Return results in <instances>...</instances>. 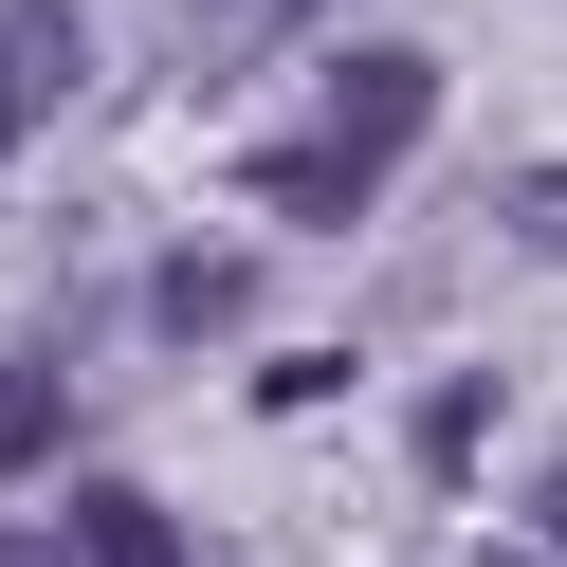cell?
<instances>
[{"instance_id": "cell-2", "label": "cell", "mask_w": 567, "mask_h": 567, "mask_svg": "<svg viewBox=\"0 0 567 567\" xmlns=\"http://www.w3.org/2000/svg\"><path fill=\"white\" fill-rule=\"evenodd\" d=\"M330 111H348V128H330L348 165L421 147V111H440V55H403V38H348V55H330Z\"/></svg>"}, {"instance_id": "cell-3", "label": "cell", "mask_w": 567, "mask_h": 567, "mask_svg": "<svg viewBox=\"0 0 567 567\" xmlns=\"http://www.w3.org/2000/svg\"><path fill=\"white\" fill-rule=\"evenodd\" d=\"M74 457V384L55 367H0V476H55Z\"/></svg>"}, {"instance_id": "cell-1", "label": "cell", "mask_w": 567, "mask_h": 567, "mask_svg": "<svg viewBox=\"0 0 567 567\" xmlns=\"http://www.w3.org/2000/svg\"><path fill=\"white\" fill-rule=\"evenodd\" d=\"M74 74H92V19H74V0H0V147H38V128L74 111Z\"/></svg>"}, {"instance_id": "cell-5", "label": "cell", "mask_w": 567, "mask_h": 567, "mask_svg": "<svg viewBox=\"0 0 567 567\" xmlns=\"http://www.w3.org/2000/svg\"><path fill=\"white\" fill-rule=\"evenodd\" d=\"M257 202H293V220H367V165H348V147H293V165H257Z\"/></svg>"}, {"instance_id": "cell-4", "label": "cell", "mask_w": 567, "mask_h": 567, "mask_svg": "<svg viewBox=\"0 0 567 567\" xmlns=\"http://www.w3.org/2000/svg\"><path fill=\"white\" fill-rule=\"evenodd\" d=\"M74 567H184V530L147 494H74Z\"/></svg>"}]
</instances>
